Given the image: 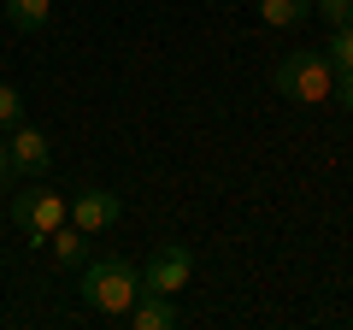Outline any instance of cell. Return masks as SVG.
<instances>
[{
  "label": "cell",
  "instance_id": "obj_11",
  "mask_svg": "<svg viewBox=\"0 0 353 330\" xmlns=\"http://www.w3.org/2000/svg\"><path fill=\"white\" fill-rule=\"evenodd\" d=\"M324 59L336 65V71H353V24L330 30V48H324Z\"/></svg>",
  "mask_w": 353,
  "mask_h": 330
},
{
  "label": "cell",
  "instance_id": "obj_7",
  "mask_svg": "<svg viewBox=\"0 0 353 330\" xmlns=\"http://www.w3.org/2000/svg\"><path fill=\"white\" fill-rule=\"evenodd\" d=\"M124 318H130L136 330H176V324H183V313H176L171 295H148V289L136 295V307H130Z\"/></svg>",
  "mask_w": 353,
  "mask_h": 330
},
{
  "label": "cell",
  "instance_id": "obj_8",
  "mask_svg": "<svg viewBox=\"0 0 353 330\" xmlns=\"http://www.w3.org/2000/svg\"><path fill=\"white\" fill-rule=\"evenodd\" d=\"M48 242H53V266H59V271H83V260H88V236L71 224V218H65V224L53 230Z\"/></svg>",
  "mask_w": 353,
  "mask_h": 330
},
{
  "label": "cell",
  "instance_id": "obj_13",
  "mask_svg": "<svg viewBox=\"0 0 353 330\" xmlns=\"http://www.w3.org/2000/svg\"><path fill=\"white\" fill-rule=\"evenodd\" d=\"M312 12L324 18L330 30H341V24H353V0H312Z\"/></svg>",
  "mask_w": 353,
  "mask_h": 330
},
{
  "label": "cell",
  "instance_id": "obj_4",
  "mask_svg": "<svg viewBox=\"0 0 353 330\" xmlns=\"http://www.w3.org/2000/svg\"><path fill=\"white\" fill-rule=\"evenodd\" d=\"M194 283V248L189 242H159L141 266V289L148 295H183Z\"/></svg>",
  "mask_w": 353,
  "mask_h": 330
},
{
  "label": "cell",
  "instance_id": "obj_1",
  "mask_svg": "<svg viewBox=\"0 0 353 330\" xmlns=\"http://www.w3.org/2000/svg\"><path fill=\"white\" fill-rule=\"evenodd\" d=\"M77 289H83V307H88V313L124 318L130 307H136V295H141V266H130L124 254L83 260V278H77Z\"/></svg>",
  "mask_w": 353,
  "mask_h": 330
},
{
  "label": "cell",
  "instance_id": "obj_10",
  "mask_svg": "<svg viewBox=\"0 0 353 330\" xmlns=\"http://www.w3.org/2000/svg\"><path fill=\"white\" fill-rule=\"evenodd\" d=\"M48 12H53V0H6V24L24 30V36H36L48 24Z\"/></svg>",
  "mask_w": 353,
  "mask_h": 330
},
{
  "label": "cell",
  "instance_id": "obj_15",
  "mask_svg": "<svg viewBox=\"0 0 353 330\" xmlns=\"http://www.w3.org/2000/svg\"><path fill=\"white\" fill-rule=\"evenodd\" d=\"M6 171H12V153H6V136H0V183H6Z\"/></svg>",
  "mask_w": 353,
  "mask_h": 330
},
{
  "label": "cell",
  "instance_id": "obj_6",
  "mask_svg": "<svg viewBox=\"0 0 353 330\" xmlns=\"http://www.w3.org/2000/svg\"><path fill=\"white\" fill-rule=\"evenodd\" d=\"M6 153H12V171L18 177H41L53 165V142L41 136L36 124H12V136H6Z\"/></svg>",
  "mask_w": 353,
  "mask_h": 330
},
{
  "label": "cell",
  "instance_id": "obj_3",
  "mask_svg": "<svg viewBox=\"0 0 353 330\" xmlns=\"http://www.w3.org/2000/svg\"><path fill=\"white\" fill-rule=\"evenodd\" d=\"M71 218V195H59V189H48V183H30V189H18L12 195V224L24 230L30 242H48L53 230Z\"/></svg>",
  "mask_w": 353,
  "mask_h": 330
},
{
  "label": "cell",
  "instance_id": "obj_9",
  "mask_svg": "<svg viewBox=\"0 0 353 330\" xmlns=\"http://www.w3.org/2000/svg\"><path fill=\"white\" fill-rule=\"evenodd\" d=\"M312 18V0H259V24L271 30H294Z\"/></svg>",
  "mask_w": 353,
  "mask_h": 330
},
{
  "label": "cell",
  "instance_id": "obj_12",
  "mask_svg": "<svg viewBox=\"0 0 353 330\" xmlns=\"http://www.w3.org/2000/svg\"><path fill=\"white\" fill-rule=\"evenodd\" d=\"M12 124H24V95L12 83H0V130H12Z\"/></svg>",
  "mask_w": 353,
  "mask_h": 330
},
{
  "label": "cell",
  "instance_id": "obj_14",
  "mask_svg": "<svg viewBox=\"0 0 353 330\" xmlns=\"http://www.w3.org/2000/svg\"><path fill=\"white\" fill-rule=\"evenodd\" d=\"M336 95H341V106L353 113V71H336Z\"/></svg>",
  "mask_w": 353,
  "mask_h": 330
},
{
  "label": "cell",
  "instance_id": "obj_2",
  "mask_svg": "<svg viewBox=\"0 0 353 330\" xmlns=\"http://www.w3.org/2000/svg\"><path fill=\"white\" fill-rule=\"evenodd\" d=\"M271 83H277V95H289V101H301V106H324V101H336V65L324 59V48L283 53L277 71H271Z\"/></svg>",
  "mask_w": 353,
  "mask_h": 330
},
{
  "label": "cell",
  "instance_id": "obj_5",
  "mask_svg": "<svg viewBox=\"0 0 353 330\" xmlns=\"http://www.w3.org/2000/svg\"><path fill=\"white\" fill-rule=\"evenodd\" d=\"M118 213H124V201H118L112 189H77V195H71V224L83 230V236H101V230H112Z\"/></svg>",
  "mask_w": 353,
  "mask_h": 330
}]
</instances>
